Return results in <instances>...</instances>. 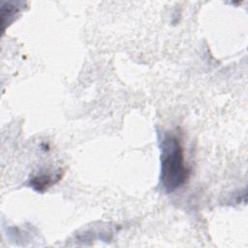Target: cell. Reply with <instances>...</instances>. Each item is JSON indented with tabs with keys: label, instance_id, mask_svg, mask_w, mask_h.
Masks as SVG:
<instances>
[{
	"label": "cell",
	"instance_id": "cell-2",
	"mask_svg": "<svg viewBox=\"0 0 248 248\" xmlns=\"http://www.w3.org/2000/svg\"><path fill=\"white\" fill-rule=\"evenodd\" d=\"M55 178H60V175H51L43 173L37 176H34L30 179L29 184L30 187H32L37 192H44L47 187L51 186L53 183H55Z\"/></svg>",
	"mask_w": 248,
	"mask_h": 248
},
{
	"label": "cell",
	"instance_id": "cell-1",
	"mask_svg": "<svg viewBox=\"0 0 248 248\" xmlns=\"http://www.w3.org/2000/svg\"><path fill=\"white\" fill-rule=\"evenodd\" d=\"M161 169L160 185L167 193L182 187L190 176V169L184 159V150L179 138L166 133L160 140Z\"/></svg>",
	"mask_w": 248,
	"mask_h": 248
}]
</instances>
